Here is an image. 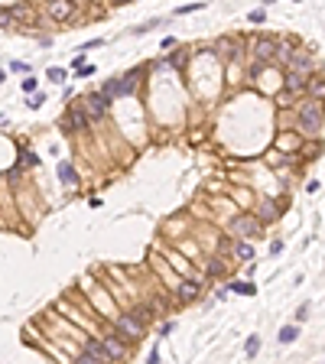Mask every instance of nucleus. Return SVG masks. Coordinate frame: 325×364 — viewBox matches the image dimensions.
<instances>
[{"instance_id": "obj_1", "label": "nucleus", "mask_w": 325, "mask_h": 364, "mask_svg": "<svg viewBox=\"0 0 325 364\" xmlns=\"http://www.w3.org/2000/svg\"><path fill=\"white\" fill-rule=\"evenodd\" d=\"M299 127L306 130V134H315V130L322 127V111H319V104L309 101V104H303L299 108Z\"/></svg>"}, {"instance_id": "obj_2", "label": "nucleus", "mask_w": 325, "mask_h": 364, "mask_svg": "<svg viewBox=\"0 0 325 364\" xmlns=\"http://www.w3.org/2000/svg\"><path fill=\"white\" fill-rule=\"evenodd\" d=\"M143 325H146V322H140L134 312H127V316H120V319H117V332L124 335V338H130V342L143 335Z\"/></svg>"}, {"instance_id": "obj_3", "label": "nucleus", "mask_w": 325, "mask_h": 364, "mask_svg": "<svg viewBox=\"0 0 325 364\" xmlns=\"http://www.w3.org/2000/svg\"><path fill=\"white\" fill-rule=\"evenodd\" d=\"M231 231H234L238 237H254V234L260 231V218H254V215H241V218H234Z\"/></svg>"}, {"instance_id": "obj_4", "label": "nucleus", "mask_w": 325, "mask_h": 364, "mask_svg": "<svg viewBox=\"0 0 325 364\" xmlns=\"http://www.w3.org/2000/svg\"><path fill=\"white\" fill-rule=\"evenodd\" d=\"M72 13H75V4H72V0H52V4H49V16H52L56 23H65Z\"/></svg>"}, {"instance_id": "obj_5", "label": "nucleus", "mask_w": 325, "mask_h": 364, "mask_svg": "<svg viewBox=\"0 0 325 364\" xmlns=\"http://www.w3.org/2000/svg\"><path fill=\"white\" fill-rule=\"evenodd\" d=\"M85 111H88V117H101V114L108 111V94H91V98H85Z\"/></svg>"}, {"instance_id": "obj_6", "label": "nucleus", "mask_w": 325, "mask_h": 364, "mask_svg": "<svg viewBox=\"0 0 325 364\" xmlns=\"http://www.w3.org/2000/svg\"><path fill=\"white\" fill-rule=\"evenodd\" d=\"M82 127H88V111L72 108L65 114V130H82Z\"/></svg>"}, {"instance_id": "obj_7", "label": "nucleus", "mask_w": 325, "mask_h": 364, "mask_svg": "<svg viewBox=\"0 0 325 364\" xmlns=\"http://www.w3.org/2000/svg\"><path fill=\"white\" fill-rule=\"evenodd\" d=\"M82 361H111V354H108V348H104V345L88 342L85 351H82Z\"/></svg>"}, {"instance_id": "obj_8", "label": "nucleus", "mask_w": 325, "mask_h": 364, "mask_svg": "<svg viewBox=\"0 0 325 364\" xmlns=\"http://www.w3.org/2000/svg\"><path fill=\"white\" fill-rule=\"evenodd\" d=\"M289 65H293V72H303V75H309L312 72V56L309 52H293V59H289Z\"/></svg>"}, {"instance_id": "obj_9", "label": "nucleus", "mask_w": 325, "mask_h": 364, "mask_svg": "<svg viewBox=\"0 0 325 364\" xmlns=\"http://www.w3.org/2000/svg\"><path fill=\"white\" fill-rule=\"evenodd\" d=\"M254 56H257L260 62L273 59V56H277V42H273V39H257V42H254Z\"/></svg>"}, {"instance_id": "obj_10", "label": "nucleus", "mask_w": 325, "mask_h": 364, "mask_svg": "<svg viewBox=\"0 0 325 364\" xmlns=\"http://www.w3.org/2000/svg\"><path fill=\"white\" fill-rule=\"evenodd\" d=\"M306 85H309V75H303V72H289L286 75V91H303Z\"/></svg>"}, {"instance_id": "obj_11", "label": "nucleus", "mask_w": 325, "mask_h": 364, "mask_svg": "<svg viewBox=\"0 0 325 364\" xmlns=\"http://www.w3.org/2000/svg\"><path fill=\"white\" fill-rule=\"evenodd\" d=\"M59 179H62V185H68V189H72V185L78 182V176H75V169H72L68 163H62V166H59Z\"/></svg>"}, {"instance_id": "obj_12", "label": "nucleus", "mask_w": 325, "mask_h": 364, "mask_svg": "<svg viewBox=\"0 0 325 364\" xmlns=\"http://www.w3.org/2000/svg\"><path fill=\"white\" fill-rule=\"evenodd\" d=\"M309 94L312 98H325V78L322 75H312L309 78Z\"/></svg>"}, {"instance_id": "obj_13", "label": "nucleus", "mask_w": 325, "mask_h": 364, "mask_svg": "<svg viewBox=\"0 0 325 364\" xmlns=\"http://www.w3.org/2000/svg\"><path fill=\"white\" fill-rule=\"evenodd\" d=\"M104 348H108L111 358H124V354H127V348H124V345H120L117 338H108V342H104Z\"/></svg>"}, {"instance_id": "obj_14", "label": "nucleus", "mask_w": 325, "mask_h": 364, "mask_svg": "<svg viewBox=\"0 0 325 364\" xmlns=\"http://www.w3.org/2000/svg\"><path fill=\"white\" fill-rule=\"evenodd\" d=\"M198 293H202L198 283H182V286H179V296H182V299H195Z\"/></svg>"}, {"instance_id": "obj_15", "label": "nucleus", "mask_w": 325, "mask_h": 364, "mask_svg": "<svg viewBox=\"0 0 325 364\" xmlns=\"http://www.w3.org/2000/svg\"><path fill=\"white\" fill-rule=\"evenodd\" d=\"M277 215H280L277 202H263V208H260V221H270V218H277Z\"/></svg>"}, {"instance_id": "obj_16", "label": "nucleus", "mask_w": 325, "mask_h": 364, "mask_svg": "<svg viewBox=\"0 0 325 364\" xmlns=\"http://www.w3.org/2000/svg\"><path fill=\"white\" fill-rule=\"evenodd\" d=\"M296 335H299V328H296V325H286L283 332H280V342L289 345V342H296Z\"/></svg>"}, {"instance_id": "obj_17", "label": "nucleus", "mask_w": 325, "mask_h": 364, "mask_svg": "<svg viewBox=\"0 0 325 364\" xmlns=\"http://www.w3.org/2000/svg\"><path fill=\"white\" fill-rule=\"evenodd\" d=\"M234 254H238V260H251V257H254V247H251V244H238V251H234Z\"/></svg>"}, {"instance_id": "obj_18", "label": "nucleus", "mask_w": 325, "mask_h": 364, "mask_svg": "<svg viewBox=\"0 0 325 364\" xmlns=\"http://www.w3.org/2000/svg\"><path fill=\"white\" fill-rule=\"evenodd\" d=\"M277 59L280 62H289V59H293V49H289V46H277Z\"/></svg>"}, {"instance_id": "obj_19", "label": "nucleus", "mask_w": 325, "mask_h": 364, "mask_svg": "<svg viewBox=\"0 0 325 364\" xmlns=\"http://www.w3.org/2000/svg\"><path fill=\"white\" fill-rule=\"evenodd\" d=\"M134 316L140 319V322H150V319H153V312H150V309H146V306H140V309H134Z\"/></svg>"}, {"instance_id": "obj_20", "label": "nucleus", "mask_w": 325, "mask_h": 364, "mask_svg": "<svg viewBox=\"0 0 325 364\" xmlns=\"http://www.w3.org/2000/svg\"><path fill=\"white\" fill-rule=\"evenodd\" d=\"M208 270H212L215 277H218V273H221V277H224V273H228V267H224L221 260H212V263H208Z\"/></svg>"}, {"instance_id": "obj_21", "label": "nucleus", "mask_w": 325, "mask_h": 364, "mask_svg": "<svg viewBox=\"0 0 325 364\" xmlns=\"http://www.w3.org/2000/svg\"><path fill=\"white\" fill-rule=\"evenodd\" d=\"M13 23V10H0V26H10Z\"/></svg>"}, {"instance_id": "obj_22", "label": "nucleus", "mask_w": 325, "mask_h": 364, "mask_svg": "<svg viewBox=\"0 0 325 364\" xmlns=\"http://www.w3.org/2000/svg\"><path fill=\"white\" fill-rule=\"evenodd\" d=\"M49 78H52V82H62L65 72H62V68H49Z\"/></svg>"}, {"instance_id": "obj_23", "label": "nucleus", "mask_w": 325, "mask_h": 364, "mask_svg": "<svg viewBox=\"0 0 325 364\" xmlns=\"http://www.w3.org/2000/svg\"><path fill=\"white\" fill-rule=\"evenodd\" d=\"M42 101H46V98H42V94H33V98H30V101H26V104H30V108H39Z\"/></svg>"}, {"instance_id": "obj_24", "label": "nucleus", "mask_w": 325, "mask_h": 364, "mask_svg": "<svg viewBox=\"0 0 325 364\" xmlns=\"http://www.w3.org/2000/svg\"><path fill=\"white\" fill-rule=\"evenodd\" d=\"M218 49H221L224 56H238V52H234V46H231V42H221V46H218Z\"/></svg>"}, {"instance_id": "obj_25", "label": "nucleus", "mask_w": 325, "mask_h": 364, "mask_svg": "<svg viewBox=\"0 0 325 364\" xmlns=\"http://www.w3.org/2000/svg\"><path fill=\"white\" fill-rule=\"evenodd\" d=\"M114 4H127V0H114Z\"/></svg>"}, {"instance_id": "obj_26", "label": "nucleus", "mask_w": 325, "mask_h": 364, "mask_svg": "<svg viewBox=\"0 0 325 364\" xmlns=\"http://www.w3.org/2000/svg\"><path fill=\"white\" fill-rule=\"evenodd\" d=\"M263 4H273V0H263Z\"/></svg>"}, {"instance_id": "obj_27", "label": "nucleus", "mask_w": 325, "mask_h": 364, "mask_svg": "<svg viewBox=\"0 0 325 364\" xmlns=\"http://www.w3.org/2000/svg\"><path fill=\"white\" fill-rule=\"evenodd\" d=\"M0 82H4V72H0Z\"/></svg>"}]
</instances>
